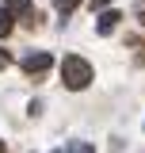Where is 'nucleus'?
<instances>
[{
	"mask_svg": "<svg viewBox=\"0 0 145 153\" xmlns=\"http://www.w3.org/2000/svg\"><path fill=\"white\" fill-rule=\"evenodd\" d=\"M118 19H122V12H115V8H107V12L99 16V23H95V31H99V35H111V31L118 27Z\"/></svg>",
	"mask_w": 145,
	"mask_h": 153,
	"instance_id": "3",
	"label": "nucleus"
},
{
	"mask_svg": "<svg viewBox=\"0 0 145 153\" xmlns=\"http://www.w3.org/2000/svg\"><path fill=\"white\" fill-rule=\"evenodd\" d=\"M0 153H8V149H4V142H0Z\"/></svg>",
	"mask_w": 145,
	"mask_h": 153,
	"instance_id": "9",
	"label": "nucleus"
},
{
	"mask_svg": "<svg viewBox=\"0 0 145 153\" xmlns=\"http://www.w3.org/2000/svg\"><path fill=\"white\" fill-rule=\"evenodd\" d=\"M76 4H80V0H57V8H61V12H72Z\"/></svg>",
	"mask_w": 145,
	"mask_h": 153,
	"instance_id": "7",
	"label": "nucleus"
},
{
	"mask_svg": "<svg viewBox=\"0 0 145 153\" xmlns=\"http://www.w3.org/2000/svg\"><path fill=\"white\" fill-rule=\"evenodd\" d=\"M50 65H54L50 54H27V57H23V69H27V73H46Z\"/></svg>",
	"mask_w": 145,
	"mask_h": 153,
	"instance_id": "2",
	"label": "nucleus"
},
{
	"mask_svg": "<svg viewBox=\"0 0 145 153\" xmlns=\"http://www.w3.org/2000/svg\"><path fill=\"white\" fill-rule=\"evenodd\" d=\"M12 27H16V19H12L4 8H0V38H8V35H12Z\"/></svg>",
	"mask_w": 145,
	"mask_h": 153,
	"instance_id": "4",
	"label": "nucleus"
},
{
	"mask_svg": "<svg viewBox=\"0 0 145 153\" xmlns=\"http://www.w3.org/2000/svg\"><path fill=\"white\" fill-rule=\"evenodd\" d=\"M31 8V0H4V12L12 16V12H27Z\"/></svg>",
	"mask_w": 145,
	"mask_h": 153,
	"instance_id": "5",
	"label": "nucleus"
},
{
	"mask_svg": "<svg viewBox=\"0 0 145 153\" xmlns=\"http://www.w3.org/2000/svg\"><path fill=\"white\" fill-rule=\"evenodd\" d=\"M69 153H95V149H92L88 142H76V146H72V149H69Z\"/></svg>",
	"mask_w": 145,
	"mask_h": 153,
	"instance_id": "6",
	"label": "nucleus"
},
{
	"mask_svg": "<svg viewBox=\"0 0 145 153\" xmlns=\"http://www.w3.org/2000/svg\"><path fill=\"white\" fill-rule=\"evenodd\" d=\"M61 80H65V88L80 92V88L92 84V65L80 54H65V57H61Z\"/></svg>",
	"mask_w": 145,
	"mask_h": 153,
	"instance_id": "1",
	"label": "nucleus"
},
{
	"mask_svg": "<svg viewBox=\"0 0 145 153\" xmlns=\"http://www.w3.org/2000/svg\"><path fill=\"white\" fill-rule=\"evenodd\" d=\"M8 65H12V54H8V50H0V69H8Z\"/></svg>",
	"mask_w": 145,
	"mask_h": 153,
	"instance_id": "8",
	"label": "nucleus"
}]
</instances>
